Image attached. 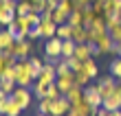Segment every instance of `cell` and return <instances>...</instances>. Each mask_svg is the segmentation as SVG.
<instances>
[{
    "instance_id": "obj_28",
    "label": "cell",
    "mask_w": 121,
    "mask_h": 116,
    "mask_svg": "<svg viewBox=\"0 0 121 116\" xmlns=\"http://www.w3.org/2000/svg\"><path fill=\"white\" fill-rule=\"evenodd\" d=\"M110 75L115 79H121V57H117V59L110 64Z\"/></svg>"
},
{
    "instance_id": "obj_27",
    "label": "cell",
    "mask_w": 121,
    "mask_h": 116,
    "mask_svg": "<svg viewBox=\"0 0 121 116\" xmlns=\"http://www.w3.org/2000/svg\"><path fill=\"white\" fill-rule=\"evenodd\" d=\"M64 61L68 64V68L73 70V72H79V70H82V64H84V61L77 59V57H64Z\"/></svg>"
},
{
    "instance_id": "obj_9",
    "label": "cell",
    "mask_w": 121,
    "mask_h": 116,
    "mask_svg": "<svg viewBox=\"0 0 121 116\" xmlns=\"http://www.w3.org/2000/svg\"><path fill=\"white\" fill-rule=\"evenodd\" d=\"M55 79H57V70H55V66H53V64H46V66L42 68V75L35 79V81H42V83H46V85H53Z\"/></svg>"
},
{
    "instance_id": "obj_31",
    "label": "cell",
    "mask_w": 121,
    "mask_h": 116,
    "mask_svg": "<svg viewBox=\"0 0 121 116\" xmlns=\"http://www.w3.org/2000/svg\"><path fill=\"white\" fill-rule=\"evenodd\" d=\"M13 20H16V13H13V11H4V13H0V24H2V26H9Z\"/></svg>"
},
{
    "instance_id": "obj_45",
    "label": "cell",
    "mask_w": 121,
    "mask_h": 116,
    "mask_svg": "<svg viewBox=\"0 0 121 116\" xmlns=\"http://www.w3.org/2000/svg\"><path fill=\"white\" fill-rule=\"evenodd\" d=\"M29 2H31V4H35V2H42V0H29Z\"/></svg>"
},
{
    "instance_id": "obj_37",
    "label": "cell",
    "mask_w": 121,
    "mask_h": 116,
    "mask_svg": "<svg viewBox=\"0 0 121 116\" xmlns=\"http://www.w3.org/2000/svg\"><path fill=\"white\" fill-rule=\"evenodd\" d=\"M26 37H29V40H38V37H42V33H40L38 26H31L29 31H26Z\"/></svg>"
},
{
    "instance_id": "obj_50",
    "label": "cell",
    "mask_w": 121,
    "mask_h": 116,
    "mask_svg": "<svg viewBox=\"0 0 121 116\" xmlns=\"http://www.w3.org/2000/svg\"><path fill=\"white\" fill-rule=\"evenodd\" d=\"M57 2H60V0H57Z\"/></svg>"
},
{
    "instance_id": "obj_35",
    "label": "cell",
    "mask_w": 121,
    "mask_h": 116,
    "mask_svg": "<svg viewBox=\"0 0 121 116\" xmlns=\"http://www.w3.org/2000/svg\"><path fill=\"white\" fill-rule=\"evenodd\" d=\"M108 35H110V37L115 40V42H121V24H117L115 28H110V31H108Z\"/></svg>"
},
{
    "instance_id": "obj_44",
    "label": "cell",
    "mask_w": 121,
    "mask_h": 116,
    "mask_svg": "<svg viewBox=\"0 0 121 116\" xmlns=\"http://www.w3.org/2000/svg\"><path fill=\"white\" fill-rule=\"evenodd\" d=\"M66 116H77V114H75V112H73V110H70V112H68V114H66Z\"/></svg>"
},
{
    "instance_id": "obj_18",
    "label": "cell",
    "mask_w": 121,
    "mask_h": 116,
    "mask_svg": "<svg viewBox=\"0 0 121 116\" xmlns=\"http://www.w3.org/2000/svg\"><path fill=\"white\" fill-rule=\"evenodd\" d=\"M57 37L60 40H73V26H70L68 22L57 24Z\"/></svg>"
},
{
    "instance_id": "obj_32",
    "label": "cell",
    "mask_w": 121,
    "mask_h": 116,
    "mask_svg": "<svg viewBox=\"0 0 121 116\" xmlns=\"http://www.w3.org/2000/svg\"><path fill=\"white\" fill-rule=\"evenodd\" d=\"M62 96V92H60V88H57V85H48V92H46V99H60Z\"/></svg>"
},
{
    "instance_id": "obj_46",
    "label": "cell",
    "mask_w": 121,
    "mask_h": 116,
    "mask_svg": "<svg viewBox=\"0 0 121 116\" xmlns=\"http://www.w3.org/2000/svg\"><path fill=\"white\" fill-rule=\"evenodd\" d=\"M119 57H121V42H119Z\"/></svg>"
},
{
    "instance_id": "obj_17",
    "label": "cell",
    "mask_w": 121,
    "mask_h": 116,
    "mask_svg": "<svg viewBox=\"0 0 121 116\" xmlns=\"http://www.w3.org/2000/svg\"><path fill=\"white\" fill-rule=\"evenodd\" d=\"M66 99L70 101V105H73V103H77V101H82V99H84V90L79 88V85H73V88L66 92Z\"/></svg>"
},
{
    "instance_id": "obj_16",
    "label": "cell",
    "mask_w": 121,
    "mask_h": 116,
    "mask_svg": "<svg viewBox=\"0 0 121 116\" xmlns=\"http://www.w3.org/2000/svg\"><path fill=\"white\" fill-rule=\"evenodd\" d=\"M75 48H77V42L75 40H64L62 42V57H73L75 55Z\"/></svg>"
},
{
    "instance_id": "obj_36",
    "label": "cell",
    "mask_w": 121,
    "mask_h": 116,
    "mask_svg": "<svg viewBox=\"0 0 121 116\" xmlns=\"http://www.w3.org/2000/svg\"><path fill=\"white\" fill-rule=\"evenodd\" d=\"M90 7H92V11H95L97 16H104V0H95Z\"/></svg>"
},
{
    "instance_id": "obj_49",
    "label": "cell",
    "mask_w": 121,
    "mask_h": 116,
    "mask_svg": "<svg viewBox=\"0 0 121 116\" xmlns=\"http://www.w3.org/2000/svg\"><path fill=\"white\" fill-rule=\"evenodd\" d=\"M0 53H2V48H0Z\"/></svg>"
},
{
    "instance_id": "obj_1",
    "label": "cell",
    "mask_w": 121,
    "mask_h": 116,
    "mask_svg": "<svg viewBox=\"0 0 121 116\" xmlns=\"http://www.w3.org/2000/svg\"><path fill=\"white\" fill-rule=\"evenodd\" d=\"M33 81L35 79H33V70H31L29 59L16 61V85H20V88H31Z\"/></svg>"
},
{
    "instance_id": "obj_34",
    "label": "cell",
    "mask_w": 121,
    "mask_h": 116,
    "mask_svg": "<svg viewBox=\"0 0 121 116\" xmlns=\"http://www.w3.org/2000/svg\"><path fill=\"white\" fill-rule=\"evenodd\" d=\"M2 79H9V81H16V66H7V70L2 72Z\"/></svg>"
},
{
    "instance_id": "obj_48",
    "label": "cell",
    "mask_w": 121,
    "mask_h": 116,
    "mask_svg": "<svg viewBox=\"0 0 121 116\" xmlns=\"http://www.w3.org/2000/svg\"><path fill=\"white\" fill-rule=\"evenodd\" d=\"M2 96H4V94H2V92H0V99H2Z\"/></svg>"
},
{
    "instance_id": "obj_13",
    "label": "cell",
    "mask_w": 121,
    "mask_h": 116,
    "mask_svg": "<svg viewBox=\"0 0 121 116\" xmlns=\"http://www.w3.org/2000/svg\"><path fill=\"white\" fill-rule=\"evenodd\" d=\"M101 107H104L106 112H115V110H121V96H119V94H112V96L104 99Z\"/></svg>"
},
{
    "instance_id": "obj_40",
    "label": "cell",
    "mask_w": 121,
    "mask_h": 116,
    "mask_svg": "<svg viewBox=\"0 0 121 116\" xmlns=\"http://www.w3.org/2000/svg\"><path fill=\"white\" fill-rule=\"evenodd\" d=\"M9 99H11V96H2V99H0V114H2V116H4V112H7V105H9Z\"/></svg>"
},
{
    "instance_id": "obj_8",
    "label": "cell",
    "mask_w": 121,
    "mask_h": 116,
    "mask_svg": "<svg viewBox=\"0 0 121 116\" xmlns=\"http://www.w3.org/2000/svg\"><path fill=\"white\" fill-rule=\"evenodd\" d=\"M55 85L60 88V92H62V94H66V92L75 85V72L70 70V72H66V75L57 77V79H55Z\"/></svg>"
},
{
    "instance_id": "obj_5",
    "label": "cell",
    "mask_w": 121,
    "mask_h": 116,
    "mask_svg": "<svg viewBox=\"0 0 121 116\" xmlns=\"http://www.w3.org/2000/svg\"><path fill=\"white\" fill-rule=\"evenodd\" d=\"M11 99L16 101V103L22 107V110H26V107L31 105V92H29V88H18L13 90V94H11Z\"/></svg>"
},
{
    "instance_id": "obj_41",
    "label": "cell",
    "mask_w": 121,
    "mask_h": 116,
    "mask_svg": "<svg viewBox=\"0 0 121 116\" xmlns=\"http://www.w3.org/2000/svg\"><path fill=\"white\" fill-rule=\"evenodd\" d=\"M108 116H121V110H115V112H108Z\"/></svg>"
},
{
    "instance_id": "obj_3",
    "label": "cell",
    "mask_w": 121,
    "mask_h": 116,
    "mask_svg": "<svg viewBox=\"0 0 121 116\" xmlns=\"http://www.w3.org/2000/svg\"><path fill=\"white\" fill-rule=\"evenodd\" d=\"M97 88H99V92H101V99H108V96H112V94H117V79L112 75L101 77L99 83H97Z\"/></svg>"
},
{
    "instance_id": "obj_14",
    "label": "cell",
    "mask_w": 121,
    "mask_h": 116,
    "mask_svg": "<svg viewBox=\"0 0 121 116\" xmlns=\"http://www.w3.org/2000/svg\"><path fill=\"white\" fill-rule=\"evenodd\" d=\"M13 44H16L13 35L7 31V28H4V31H0V48H2V50H11V46H13Z\"/></svg>"
},
{
    "instance_id": "obj_21",
    "label": "cell",
    "mask_w": 121,
    "mask_h": 116,
    "mask_svg": "<svg viewBox=\"0 0 121 116\" xmlns=\"http://www.w3.org/2000/svg\"><path fill=\"white\" fill-rule=\"evenodd\" d=\"M82 22H84V13H82V9H75L68 16V24L70 26H82Z\"/></svg>"
},
{
    "instance_id": "obj_6",
    "label": "cell",
    "mask_w": 121,
    "mask_h": 116,
    "mask_svg": "<svg viewBox=\"0 0 121 116\" xmlns=\"http://www.w3.org/2000/svg\"><path fill=\"white\" fill-rule=\"evenodd\" d=\"M62 42L64 40H60L57 35L55 37H51V40H46V44H44V53H46V57H62Z\"/></svg>"
},
{
    "instance_id": "obj_23",
    "label": "cell",
    "mask_w": 121,
    "mask_h": 116,
    "mask_svg": "<svg viewBox=\"0 0 121 116\" xmlns=\"http://www.w3.org/2000/svg\"><path fill=\"white\" fill-rule=\"evenodd\" d=\"M104 20H106V26H108V31H110V28H115L117 24H121V11L112 13V16H104Z\"/></svg>"
},
{
    "instance_id": "obj_24",
    "label": "cell",
    "mask_w": 121,
    "mask_h": 116,
    "mask_svg": "<svg viewBox=\"0 0 121 116\" xmlns=\"http://www.w3.org/2000/svg\"><path fill=\"white\" fill-rule=\"evenodd\" d=\"M31 11H33V7H31L29 0H20L18 7H16V16H26V13H31Z\"/></svg>"
},
{
    "instance_id": "obj_2",
    "label": "cell",
    "mask_w": 121,
    "mask_h": 116,
    "mask_svg": "<svg viewBox=\"0 0 121 116\" xmlns=\"http://www.w3.org/2000/svg\"><path fill=\"white\" fill-rule=\"evenodd\" d=\"M68 112H70V101L66 99V94H62L60 99H51L48 116H66Z\"/></svg>"
},
{
    "instance_id": "obj_25",
    "label": "cell",
    "mask_w": 121,
    "mask_h": 116,
    "mask_svg": "<svg viewBox=\"0 0 121 116\" xmlns=\"http://www.w3.org/2000/svg\"><path fill=\"white\" fill-rule=\"evenodd\" d=\"M117 11H121L117 0H104V16H112V13H117Z\"/></svg>"
},
{
    "instance_id": "obj_20",
    "label": "cell",
    "mask_w": 121,
    "mask_h": 116,
    "mask_svg": "<svg viewBox=\"0 0 121 116\" xmlns=\"http://www.w3.org/2000/svg\"><path fill=\"white\" fill-rule=\"evenodd\" d=\"M46 92H48V85L42 83V81H33V94L38 99H46Z\"/></svg>"
},
{
    "instance_id": "obj_7",
    "label": "cell",
    "mask_w": 121,
    "mask_h": 116,
    "mask_svg": "<svg viewBox=\"0 0 121 116\" xmlns=\"http://www.w3.org/2000/svg\"><path fill=\"white\" fill-rule=\"evenodd\" d=\"M84 99H86L92 107H101V103H104L101 92H99L97 85H88V88H84Z\"/></svg>"
},
{
    "instance_id": "obj_38",
    "label": "cell",
    "mask_w": 121,
    "mask_h": 116,
    "mask_svg": "<svg viewBox=\"0 0 121 116\" xmlns=\"http://www.w3.org/2000/svg\"><path fill=\"white\" fill-rule=\"evenodd\" d=\"M57 0H44V11H55L57 9Z\"/></svg>"
},
{
    "instance_id": "obj_10",
    "label": "cell",
    "mask_w": 121,
    "mask_h": 116,
    "mask_svg": "<svg viewBox=\"0 0 121 116\" xmlns=\"http://www.w3.org/2000/svg\"><path fill=\"white\" fill-rule=\"evenodd\" d=\"M73 40L77 44H82V42H92L95 35H92V31L86 28V26H73Z\"/></svg>"
},
{
    "instance_id": "obj_51",
    "label": "cell",
    "mask_w": 121,
    "mask_h": 116,
    "mask_svg": "<svg viewBox=\"0 0 121 116\" xmlns=\"http://www.w3.org/2000/svg\"><path fill=\"white\" fill-rule=\"evenodd\" d=\"M2 2H4V0H2Z\"/></svg>"
},
{
    "instance_id": "obj_19",
    "label": "cell",
    "mask_w": 121,
    "mask_h": 116,
    "mask_svg": "<svg viewBox=\"0 0 121 116\" xmlns=\"http://www.w3.org/2000/svg\"><path fill=\"white\" fill-rule=\"evenodd\" d=\"M16 88H18L16 81H9V79H0V92H2L4 96H11Z\"/></svg>"
},
{
    "instance_id": "obj_47",
    "label": "cell",
    "mask_w": 121,
    "mask_h": 116,
    "mask_svg": "<svg viewBox=\"0 0 121 116\" xmlns=\"http://www.w3.org/2000/svg\"><path fill=\"white\" fill-rule=\"evenodd\" d=\"M38 116H48V114H40V112H38Z\"/></svg>"
},
{
    "instance_id": "obj_26",
    "label": "cell",
    "mask_w": 121,
    "mask_h": 116,
    "mask_svg": "<svg viewBox=\"0 0 121 116\" xmlns=\"http://www.w3.org/2000/svg\"><path fill=\"white\" fill-rule=\"evenodd\" d=\"M20 112H22V107H20L13 99H9V105H7V112L4 116H20Z\"/></svg>"
},
{
    "instance_id": "obj_43",
    "label": "cell",
    "mask_w": 121,
    "mask_h": 116,
    "mask_svg": "<svg viewBox=\"0 0 121 116\" xmlns=\"http://www.w3.org/2000/svg\"><path fill=\"white\" fill-rule=\"evenodd\" d=\"M7 9H4V2H2V0H0V13H4Z\"/></svg>"
},
{
    "instance_id": "obj_22",
    "label": "cell",
    "mask_w": 121,
    "mask_h": 116,
    "mask_svg": "<svg viewBox=\"0 0 121 116\" xmlns=\"http://www.w3.org/2000/svg\"><path fill=\"white\" fill-rule=\"evenodd\" d=\"M29 64H31V70H33V79H38V77L42 75V68H44L42 59H38V57H31Z\"/></svg>"
},
{
    "instance_id": "obj_4",
    "label": "cell",
    "mask_w": 121,
    "mask_h": 116,
    "mask_svg": "<svg viewBox=\"0 0 121 116\" xmlns=\"http://www.w3.org/2000/svg\"><path fill=\"white\" fill-rule=\"evenodd\" d=\"M4 53H11L16 59H29V53H31V42L29 40H22V42H16L11 46V50H4Z\"/></svg>"
},
{
    "instance_id": "obj_42",
    "label": "cell",
    "mask_w": 121,
    "mask_h": 116,
    "mask_svg": "<svg viewBox=\"0 0 121 116\" xmlns=\"http://www.w3.org/2000/svg\"><path fill=\"white\" fill-rule=\"evenodd\" d=\"M117 94H119V96H121V79H119V81H117Z\"/></svg>"
},
{
    "instance_id": "obj_11",
    "label": "cell",
    "mask_w": 121,
    "mask_h": 116,
    "mask_svg": "<svg viewBox=\"0 0 121 116\" xmlns=\"http://www.w3.org/2000/svg\"><path fill=\"white\" fill-rule=\"evenodd\" d=\"M92 44H97L99 53H112V48H115V40L110 37L108 33L106 35H99V37H95V42Z\"/></svg>"
},
{
    "instance_id": "obj_15",
    "label": "cell",
    "mask_w": 121,
    "mask_h": 116,
    "mask_svg": "<svg viewBox=\"0 0 121 116\" xmlns=\"http://www.w3.org/2000/svg\"><path fill=\"white\" fill-rule=\"evenodd\" d=\"M82 70L86 72V75H88L90 79H95V77L99 75V68H97V64H95V59H92V57H90V59H86V61L82 64Z\"/></svg>"
},
{
    "instance_id": "obj_33",
    "label": "cell",
    "mask_w": 121,
    "mask_h": 116,
    "mask_svg": "<svg viewBox=\"0 0 121 116\" xmlns=\"http://www.w3.org/2000/svg\"><path fill=\"white\" fill-rule=\"evenodd\" d=\"M38 110H40V114H48V110H51V99H40Z\"/></svg>"
},
{
    "instance_id": "obj_39",
    "label": "cell",
    "mask_w": 121,
    "mask_h": 116,
    "mask_svg": "<svg viewBox=\"0 0 121 116\" xmlns=\"http://www.w3.org/2000/svg\"><path fill=\"white\" fill-rule=\"evenodd\" d=\"M16 7H18V0H4V9L7 11H13V13H16Z\"/></svg>"
},
{
    "instance_id": "obj_30",
    "label": "cell",
    "mask_w": 121,
    "mask_h": 116,
    "mask_svg": "<svg viewBox=\"0 0 121 116\" xmlns=\"http://www.w3.org/2000/svg\"><path fill=\"white\" fill-rule=\"evenodd\" d=\"M53 22H55V24H64V22H68V13H64L62 9H55V11H53Z\"/></svg>"
},
{
    "instance_id": "obj_12",
    "label": "cell",
    "mask_w": 121,
    "mask_h": 116,
    "mask_svg": "<svg viewBox=\"0 0 121 116\" xmlns=\"http://www.w3.org/2000/svg\"><path fill=\"white\" fill-rule=\"evenodd\" d=\"M90 31H92V35H95V37H99V35H106V33H108V26H106L104 16H97L95 20H92ZM92 42H95V40H92Z\"/></svg>"
},
{
    "instance_id": "obj_29",
    "label": "cell",
    "mask_w": 121,
    "mask_h": 116,
    "mask_svg": "<svg viewBox=\"0 0 121 116\" xmlns=\"http://www.w3.org/2000/svg\"><path fill=\"white\" fill-rule=\"evenodd\" d=\"M88 81H90V77H88V75H86L84 70L75 72V85H79V88H84V85H86Z\"/></svg>"
}]
</instances>
